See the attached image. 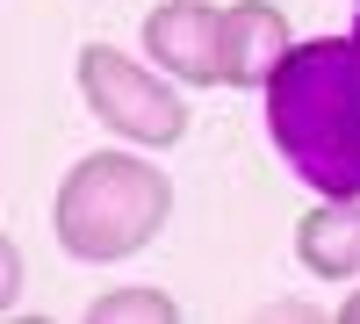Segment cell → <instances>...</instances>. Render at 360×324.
<instances>
[{
	"label": "cell",
	"mask_w": 360,
	"mask_h": 324,
	"mask_svg": "<svg viewBox=\"0 0 360 324\" xmlns=\"http://www.w3.org/2000/svg\"><path fill=\"white\" fill-rule=\"evenodd\" d=\"M266 144L310 195H360V44L303 37L266 79Z\"/></svg>",
	"instance_id": "6da1fadb"
},
{
	"label": "cell",
	"mask_w": 360,
	"mask_h": 324,
	"mask_svg": "<svg viewBox=\"0 0 360 324\" xmlns=\"http://www.w3.org/2000/svg\"><path fill=\"white\" fill-rule=\"evenodd\" d=\"M173 216V181L137 152H86L51 195V231L58 252L79 267H115L137 259Z\"/></svg>",
	"instance_id": "7a4b0ae2"
},
{
	"label": "cell",
	"mask_w": 360,
	"mask_h": 324,
	"mask_svg": "<svg viewBox=\"0 0 360 324\" xmlns=\"http://www.w3.org/2000/svg\"><path fill=\"white\" fill-rule=\"evenodd\" d=\"M72 86L86 115H101V130H115L123 144H144V152H173L188 137V101H180V79L144 65V58L115 51V44H79L72 58Z\"/></svg>",
	"instance_id": "3957f363"
},
{
	"label": "cell",
	"mask_w": 360,
	"mask_h": 324,
	"mask_svg": "<svg viewBox=\"0 0 360 324\" xmlns=\"http://www.w3.org/2000/svg\"><path fill=\"white\" fill-rule=\"evenodd\" d=\"M144 58L180 86H224V8L217 0H159L144 15Z\"/></svg>",
	"instance_id": "277c9868"
},
{
	"label": "cell",
	"mask_w": 360,
	"mask_h": 324,
	"mask_svg": "<svg viewBox=\"0 0 360 324\" xmlns=\"http://www.w3.org/2000/svg\"><path fill=\"white\" fill-rule=\"evenodd\" d=\"M288 51H295V37L274 0H231L224 8V86L266 94V79H274V65Z\"/></svg>",
	"instance_id": "5b68a950"
},
{
	"label": "cell",
	"mask_w": 360,
	"mask_h": 324,
	"mask_svg": "<svg viewBox=\"0 0 360 324\" xmlns=\"http://www.w3.org/2000/svg\"><path fill=\"white\" fill-rule=\"evenodd\" d=\"M295 259L310 281H360V195H317L295 223Z\"/></svg>",
	"instance_id": "8992f818"
},
{
	"label": "cell",
	"mask_w": 360,
	"mask_h": 324,
	"mask_svg": "<svg viewBox=\"0 0 360 324\" xmlns=\"http://www.w3.org/2000/svg\"><path fill=\"white\" fill-rule=\"evenodd\" d=\"M173 317H180V303L166 296V288H152V281L108 288V296L86 303V324H173Z\"/></svg>",
	"instance_id": "52a82bcc"
},
{
	"label": "cell",
	"mask_w": 360,
	"mask_h": 324,
	"mask_svg": "<svg viewBox=\"0 0 360 324\" xmlns=\"http://www.w3.org/2000/svg\"><path fill=\"white\" fill-rule=\"evenodd\" d=\"M0 281H8V288H0V303L15 310V296H22V252H15V245H0Z\"/></svg>",
	"instance_id": "ba28073f"
},
{
	"label": "cell",
	"mask_w": 360,
	"mask_h": 324,
	"mask_svg": "<svg viewBox=\"0 0 360 324\" xmlns=\"http://www.w3.org/2000/svg\"><path fill=\"white\" fill-rule=\"evenodd\" d=\"M339 324H360V288H353V296L339 303Z\"/></svg>",
	"instance_id": "9c48e42d"
},
{
	"label": "cell",
	"mask_w": 360,
	"mask_h": 324,
	"mask_svg": "<svg viewBox=\"0 0 360 324\" xmlns=\"http://www.w3.org/2000/svg\"><path fill=\"white\" fill-rule=\"evenodd\" d=\"M353 44H360V15H353Z\"/></svg>",
	"instance_id": "30bf717a"
}]
</instances>
